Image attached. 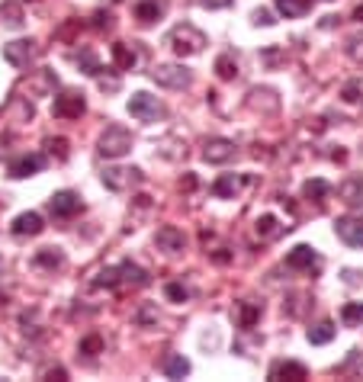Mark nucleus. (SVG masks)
<instances>
[{
    "mask_svg": "<svg viewBox=\"0 0 363 382\" xmlns=\"http://www.w3.org/2000/svg\"><path fill=\"white\" fill-rule=\"evenodd\" d=\"M168 45L177 51L180 58H190V55H200V51L206 49V35L200 33L196 26L180 23V26H174V29L168 33Z\"/></svg>",
    "mask_w": 363,
    "mask_h": 382,
    "instance_id": "obj_1",
    "label": "nucleus"
},
{
    "mask_svg": "<svg viewBox=\"0 0 363 382\" xmlns=\"http://www.w3.org/2000/svg\"><path fill=\"white\" fill-rule=\"evenodd\" d=\"M97 151H100L103 158H122V154H129V151H132V135H129V129H122V125H106L100 141H97Z\"/></svg>",
    "mask_w": 363,
    "mask_h": 382,
    "instance_id": "obj_2",
    "label": "nucleus"
},
{
    "mask_svg": "<svg viewBox=\"0 0 363 382\" xmlns=\"http://www.w3.org/2000/svg\"><path fill=\"white\" fill-rule=\"evenodd\" d=\"M129 113L138 119V122H161V119L168 116V109H164V103L158 100V97H152V93H132V100H129Z\"/></svg>",
    "mask_w": 363,
    "mask_h": 382,
    "instance_id": "obj_3",
    "label": "nucleus"
},
{
    "mask_svg": "<svg viewBox=\"0 0 363 382\" xmlns=\"http://www.w3.org/2000/svg\"><path fill=\"white\" fill-rule=\"evenodd\" d=\"M142 180H145V174L138 167H106L103 170V186L113 193H126L132 186H138Z\"/></svg>",
    "mask_w": 363,
    "mask_h": 382,
    "instance_id": "obj_4",
    "label": "nucleus"
},
{
    "mask_svg": "<svg viewBox=\"0 0 363 382\" xmlns=\"http://www.w3.org/2000/svg\"><path fill=\"white\" fill-rule=\"evenodd\" d=\"M152 81L161 87H170V90H186L193 83V74L184 65H158L152 71Z\"/></svg>",
    "mask_w": 363,
    "mask_h": 382,
    "instance_id": "obj_5",
    "label": "nucleus"
},
{
    "mask_svg": "<svg viewBox=\"0 0 363 382\" xmlns=\"http://www.w3.org/2000/svg\"><path fill=\"white\" fill-rule=\"evenodd\" d=\"M84 93H77V90H61L58 97H55V103H51V113L58 119H81L84 116Z\"/></svg>",
    "mask_w": 363,
    "mask_h": 382,
    "instance_id": "obj_6",
    "label": "nucleus"
},
{
    "mask_svg": "<svg viewBox=\"0 0 363 382\" xmlns=\"http://www.w3.org/2000/svg\"><path fill=\"white\" fill-rule=\"evenodd\" d=\"M35 51H39V45H35L33 39H17V42H7V45H3V58L13 67H26L35 58Z\"/></svg>",
    "mask_w": 363,
    "mask_h": 382,
    "instance_id": "obj_7",
    "label": "nucleus"
},
{
    "mask_svg": "<svg viewBox=\"0 0 363 382\" xmlns=\"http://www.w3.org/2000/svg\"><path fill=\"white\" fill-rule=\"evenodd\" d=\"M49 212L55 218H74L77 212H81V196H77V193H71V190L55 193V196L49 200Z\"/></svg>",
    "mask_w": 363,
    "mask_h": 382,
    "instance_id": "obj_8",
    "label": "nucleus"
},
{
    "mask_svg": "<svg viewBox=\"0 0 363 382\" xmlns=\"http://www.w3.org/2000/svg\"><path fill=\"white\" fill-rule=\"evenodd\" d=\"M334 234L350 248H363V222L354 216H341L334 218Z\"/></svg>",
    "mask_w": 363,
    "mask_h": 382,
    "instance_id": "obj_9",
    "label": "nucleus"
},
{
    "mask_svg": "<svg viewBox=\"0 0 363 382\" xmlns=\"http://www.w3.org/2000/svg\"><path fill=\"white\" fill-rule=\"evenodd\" d=\"M287 266L289 270H318L321 266V257L315 254V248H309V244H296L293 250L287 254Z\"/></svg>",
    "mask_w": 363,
    "mask_h": 382,
    "instance_id": "obj_10",
    "label": "nucleus"
},
{
    "mask_svg": "<svg viewBox=\"0 0 363 382\" xmlns=\"http://www.w3.org/2000/svg\"><path fill=\"white\" fill-rule=\"evenodd\" d=\"M154 244H158V250H164V254H180V250L186 248V234L180 232V228H174V225H161L158 234H154Z\"/></svg>",
    "mask_w": 363,
    "mask_h": 382,
    "instance_id": "obj_11",
    "label": "nucleus"
},
{
    "mask_svg": "<svg viewBox=\"0 0 363 382\" xmlns=\"http://www.w3.org/2000/svg\"><path fill=\"white\" fill-rule=\"evenodd\" d=\"M235 141L228 138H209L203 145V158L209 161V164H228V161L235 158Z\"/></svg>",
    "mask_w": 363,
    "mask_h": 382,
    "instance_id": "obj_12",
    "label": "nucleus"
},
{
    "mask_svg": "<svg viewBox=\"0 0 363 382\" xmlns=\"http://www.w3.org/2000/svg\"><path fill=\"white\" fill-rule=\"evenodd\" d=\"M42 167H45V154H23V158H17L10 164V177L26 180V177H35Z\"/></svg>",
    "mask_w": 363,
    "mask_h": 382,
    "instance_id": "obj_13",
    "label": "nucleus"
},
{
    "mask_svg": "<svg viewBox=\"0 0 363 382\" xmlns=\"http://www.w3.org/2000/svg\"><path fill=\"white\" fill-rule=\"evenodd\" d=\"M271 379H289V382H302L309 379V369L296 360H280V363L271 366Z\"/></svg>",
    "mask_w": 363,
    "mask_h": 382,
    "instance_id": "obj_14",
    "label": "nucleus"
},
{
    "mask_svg": "<svg viewBox=\"0 0 363 382\" xmlns=\"http://www.w3.org/2000/svg\"><path fill=\"white\" fill-rule=\"evenodd\" d=\"M241 186H245V177H241V174H222L219 180L212 183V196H219V200H232Z\"/></svg>",
    "mask_w": 363,
    "mask_h": 382,
    "instance_id": "obj_15",
    "label": "nucleus"
},
{
    "mask_svg": "<svg viewBox=\"0 0 363 382\" xmlns=\"http://www.w3.org/2000/svg\"><path fill=\"white\" fill-rule=\"evenodd\" d=\"M45 228L42 216L39 212H23V216L13 218V234H19V238H26V234H39Z\"/></svg>",
    "mask_w": 363,
    "mask_h": 382,
    "instance_id": "obj_16",
    "label": "nucleus"
},
{
    "mask_svg": "<svg viewBox=\"0 0 363 382\" xmlns=\"http://www.w3.org/2000/svg\"><path fill=\"white\" fill-rule=\"evenodd\" d=\"M119 280H122V286H148V270H142L132 260H122L119 264Z\"/></svg>",
    "mask_w": 363,
    "mask_h": 382,
    "instance_id": "obj_17",
    "label": "nucleus"
},
{
    "mask_svg": "<svg viewBox=\"0 0 363 382\" xmlns=\"http://www.w3.org/2000/svg\"><path fill=\"white\" fill-rule=\"evenodd\" d=\"M338 196L347 206H363V177H350L338 186Z\"/></svg>",
    "mask_w": 363,
    "mask_h": 382,
    "instance_id": "obj_18",
    "label": "nucleus"
},
{
    "mask_svg": "<svg viewBox=\"0 0 363 382\" xmlns=\"http://www.w3.org/2000/svg\"><path fill=\"white\" fill-rule=\"evenodd\" d=\"M71 61H74V65L81 67L87 77H97V74L103 71L100 61H97V55H93V49H77V51H71Z\"/></svg>",
    "mask_w": 363,
    "mask_h": 382,
    "instance_id": "obj_19",
    "label": "nucleus"
},
{
    "mask_svg": "<svg viewBox=\"0 0 363 382\" xmlns=\"http://www.w3.org/2000/svg\"><path fill=\"white\" fill-rule=\"evenodd\" d=\"M254 232H257V238H264V241H273V238H280L283 232H289V225H280L273 216H261L257 225H254Z\"/></svg>",
    "mask_w": 363,
    "mask_h": 382,
    "instance_id": "obj_20",
    "label": "nucleus"
},
{
    "mask_svg": "<svg viewBox=\"0 0 363 382\" xmlns=\"http://www.w3.org/2000/svg\"><path fill=\"white\" fill-rule=\"evenodd\" d=\"M328 193H331V183L328 180H318V177H315V180H305V186H302V196L309 202H325L328 200Z\"/></svg>",
    "mask_w": 363,
    "mask_h": 382,
    "instance_id": "obj_21",
    "label": "nucleus"
},
{
    "mask_svg": "<svg viewBox=\"0 0 363 382\" xmlns=\"http://www.w3.org/2000/svg\"><path fill=\"white\" fill-rule=\"evenodd\" d=\"M35 266H42V270H61V266H65V254H61L58 248L35 250Z\"/></svg>",
    "mask_w": 363,
    "mask_h": 382,
    "instance_id": "obj_22",
    "label": "nucleus"
},
{
    "mask_svg": "<svg viewBox=\"0 0 363 382\" xmlns=\"http://www.w3.org/2000/svg\"><path fill=\"white\" fill-rule=\"evenodd\" d=\"M113 61H116L119 71H132L138 55H136V49H129L126 42H116V45H113Z\"/></svg>",
    "mask_w": 363,
    "mask_h": 382,
    "instance_id": "obj_23",
    "label": "nucleus"
},
{
    "mask_svg": "<svg viewBox=\"0 0 363 382\" xmlns=\"http://www.w3.org/2000/svg\"><path fill=\"white\" fill-rule=\"evenodd\" d=\"M164 376H170V379H184V376H190V360H186L184 353H170V357L164 360Z\"/></svg>",
    "mask_w": 363,
    "mask_h": 382,
    "instance_id": "obj_24",
    "label": "nucleus"
},
{
    "mask_svg": "<svg viewBox=\"0 0 363 382\" xmlns=\"http://www.w3.org/2000/svg\"><path fill=\"white\" fill-rule=\"evenodd\" d=\"M161 13H164V3H161V0H138L136 3L138 23H154Z\"/></svg>",
    "mask_w": 363,
    "mask_h": 382,
    "instance_id": "obj_25",
    "label": "nucleus"
},
{
    "mask_svg": "<svg viewBox=\"0 0 363 382\" xmlns=\"http://www.w3.org/2000/svg\"><path fill=\"white\" fill-rule=\"evenodd\" d=\"M277 10H280V13H283L287 19L305 17V13L312 10V0H277Z\"/></svg>",
    "mask_w": 363,
    "mask_h": 382,
    "instance_id": "obj_26",
    "label": "nucleus"
},
{
    "mask_svg": "<svg viewBox=\"0 0 363 382\" xmlns=\"http://www.w3.org/2000/svg\"><path fill=\"white\" fill-rule=\"evenodd\" d=\"M341 376H354V379H363V350H350L347 360L338 366Z\"/></svg>",
    "mask_w": 363,
    "mask_h": 382,
    "instance_id": "obj_27",
    "label": "nucleus"
},
{
    "mask_svg": "<svg viewBox=\"0 0 363 382\" xmlns=\"http://www.w3.org/2000/svg\"><path fill=\"white\" fill-rule=\"evenodd\" d=\"M334 334H338V328L331 321H318L315 328H309V344H328L334 341Z\"/></svg>",
    "mask_w": 363,
    "mask_h": 382,
    "instance_id": "obj_28",
    "label": "nucleus"
},
{
    "mask_svg": "<svg viewBox=\"0 0 363 382\" xmlns=\"http://www.w3.org/2000/svg\"><path fill=\"white\" fill-rule=\"evenodd\" d=\"M341 321H344L347 328H360L363 324V302H347V305L341 308Z\"/></svg>",
    "mask_w": 363,
    "mask_h": 382,
    "instance_id": "obj_29",
    "label": "nucleus"
},
{
    "mask_svg": "<svg viewBox=\"0 0 363 382\" xmlns=\"http://www.w3.org/2000/svg\"><path fill=\"white\" fill-rule=\"evenodd\" d=\"M116 289V286H122V280H119V266H106V270H100L97 273V280H93V289Z\"/></svg>",
    "mask_w": 363,
    "mask_h": 382,
    "instance_id": "obj_30",
    "label": "nucleus"
},
{
    "mask_svg": "<svg viewBox=\"0 0 363 382\" xmlns=\"http://www.w3.org/2000/svg\"><path fill=\"white\" fill-rule=\"evenodd\" d=\"M100 350H103V337H100V334H87L84 341H81V347H77V353H84V357L93 360Z\"/></svg>",
    "mask_w": 363,
    "mask_h": 382,
    "instance_id": "obj_31",
    "label": "nucleus"
},
{
    "mask_svg": "<svg viewBox=\"0 0 363 382\" xmlns=\"http://www.w3.org/2000/svg\"><path fill=\"white\" fill-rule=\"evenodd\" d=\"M216 74H219L222 81H232V77L238 74V61L232 58V55H222V58L216 61Z\"/></svg>",
    "mask_w": 363,
    "mask_h": 382,
    "instance_id": "obj_32",
    "label": "nucleus"
},
{
    "mask_svg": "<svg viewBox=\"0 0 363 382\" xmlns=\"http://www.w3.org/2000/svg\"><path fill=\"white\" fill-rule=\"evenodd\" d=\"M0 23H7V26H23V10H19L17 3H3V7H0Z\"/></svg>",
    "mask_w": 363,
    "mask_h": 382,
    "instance_id": "obj_33",
    "label": "nucleus"
},
{
    "mask_svg": "<svg viewBox=\"0 0 363 382\" xmlns=\"http://www.w3.org/2000/svg\"><path fill=\"white\" fill-rule=\"evenodd\" d=\"M261 318V305H254V302H241V328H254V321Z\"/></svg>",
    "mask_w": 363,
    "mask_h": 382,
    "instance_id": "obj_34",
    "label": "nucleus"
},
{
    "mask_svg": "<svg viewBox=\"0 0 363 382\" xmlns=\"http://www.w3.org/2000/svg\"><path fill=\"white\" fill-rule=\"evenodd\" d=\"M164 296H168L170 302H186L190 299V289H186L184 282H168V286H164Z\"/></svg>",
    "mask_w": 363,
    "mask_h": 382,
    "instance_id": "obj_35",
    "label": "nucleus"
},
{
    "mask_svg": "<svg viewBox=\"0 0 363 382\" xmlns=\"http://www.w3.org/2000/svg\"><path fill=\"white\" fill-rule=\"evenodd\" d=\"M347 55H350L354 61H363V33H357V35L347 39Z\"/></svg>",
    "mask_w": 363,
    "mask_h": 382,
    "instance_id": "obj_36",
    "label": "nucleus"
},
{
    "mask_svg": "<svg viewBox=\"0 0 363 382\" xmlns=\"http://www.w3.org/2000/svg\"><path fill=\"white\" fill-rule=\"evenodd\" d=\"M45 145H49V151H51V154H55L58 161L68 158V141H65V138H49Z\"/></svg>",
    "mask_w": 363,
    "mask_h": 382,
    "instance_id": "obj_37",
    "label": "nucleus"
},
{
    "mask_svg": "<svg viewBox=\"0 0 363 382\" xmlns=\"http://www.w3.org/2000/svg\"><path fill=\"white\" fill-rule=\"evenodd\" d=\"M251 19H254V23H257V26H273V23H277V17H273V10H267V7L254 10V13H251Z\"/></svg>",
    "mask_w": 363,
    "mask_h": 382,
    "instance_id": "obj_38",
    "label": "nucleus"
},
{
    "mask_svg": "<svg viewBox=\"0 0 363 382\" xmlns=\"http://www.w3.org/2000/svg\"><path fill=\"white\" fill-rule=\"evenodd\" d=\"M136 321L138 324H154V321H158V308H154V305H142V308H138V315H136Z\"/></svg>",
    "mask_w": 363,
    "mask_h": 382,
    "instance_id": "obj_39",
    "label": "nucleus"
},
{
    "mask_svg": "<svg viewBox=\"0 0 363 382\" xmlns=\"http://www.w3.org/2000/svg\"><path fill=\"white\" fill-rule=\"evenodd\" d=\"M97 83H100V90H106V93H116L119 90V77H106L103 71L97 74Z\"/></svg>",
    "mask_w": 363,
    "mask_h": 382,
    "instance_id": "obj_40",
    "label": "nucleus"
},
{
    "mask_svg": "<svg viewBox=\"0 0 363 382\" xmlns=\"http://www.w3.org/2000/svg\"><path fill=\"white\" fill-rule=\"evenodd\" d=\"M110 26H113V13H103V10L93 13V29H110Z\"/></svg>",
    "mask_w": 363,
    "mask_h": 382,
    "instance_id": "obj_41",
    "label": "nucleus"
},
{
    "mask_svg": "<svg viewBox=\"0 0 363 382\" xmlns=\"http://www.w3.org/2000/svg\"><path fill=\"white\" fill-rule=\"evenodd\" d=\"M344 100H347V103H357V100H360V83H357V81H350V83L344 87Z\"/></svg>",
    "mask_w": 363,
    "mask_h": 382,
    "instance_id": "obj_42",
    "label": "nucleus"
},
{
    "mask_svg": "<svg viewBox=\"0 0 363 382\" xmlns=\"http://www.w3.org/2000/svg\"><path fill=\"white\" fill-rule=\"evenodd\" d=\"M280 58H283V55H280V49H267V51H264V61H267V65H277Z\"/></svg>",
    "mask_w": 363,
    "mask_h": 382,
    "instance_id": "obj_43",
    "label": "nucleus"
},
{
    "mask_svg": "<svg viewBox=\"0 0 363 382\" xmlns=\"http://www.w3.org/2000/svg\"><path fill=\"white\" fill-rule=\"evenodd\" d=\"M203 7H209V10H222V7H228L232 0H200Z\"/></svg>",
    "mask_w": 363,
    "mask_h": 382,
    "instance_id": "obj_44",
    "label": "nucleus"
},
{
    "mask_svg": "<svg viewBox=\"0 0 363 382\" xmlns=\"http://www.w3.org/2000/svg\"><path fill=\"white\" fill-rule=\"evenodd\" d=\"M357 276H360L357 270H344V282H347V286H357V282H360Z\"/></svg>",
    "mask_w": 363,
    "mask_h": 382,
    "instance_id": "obj_45",
    "label": "nucleus"
},
{
    "mask_svg": "<svg viewBox=\"0 0 363 382\" xmlns=\"http://www.w3.org/2000/svg\"><path fill=\"white\" fill-rule=\"evenodd\" d=\"M180 186H184V190H196V177H193V174H186L184 180H180Z\"/></svg>",
    "mask_w": 363,
    "mask_h": 382,
    "instance_id": "obj_46",
    "label": "nucleus"
},
{
    "mask_svg": "<svg viewBox=\"0 0 363 382\" xmlns=\"http://www.w3.org/2000/svg\"><path fill=\"white\" fill-rule=\"evenodd\" d=\"M212 260H216V264H228V260H232V254H225V250H216V254H212Z\"/></svg>",
    "mask_w": 363,
    "mask_h": 382,
    "instance_id": "obj_47",
    "label": "nucleus"
},
{
    "mask_svg": "<svg viewBox=\"0 0 363 382\" xmlns=\"http://www.w3.org/2000/svg\"><path fill=\"white\" fill-rule=\"evenodd\" d=\"M49 379H65V369H61V366H58V369H51Z\"/></svg>",
    "mask_w": 363,
    "mask_h": 382,
    "instance_id": "obj_48",
    "label": "nucleus"
},
{
    "mask_svg": "<svg viewBox=\"0 0 363 382\" xmlns=\"http://www.w3.org/2000/svg\"><path fill=\"white\" fill-rule=\"evenodd\" d=\"M354 19H360V23H363V7H357V10H354Z\"/></svg>",
    "mask_w": 363,
    "mask_h": 382,
    "instance_id": "obj_49",
    "label": "nucleus"
}]
</instances>
